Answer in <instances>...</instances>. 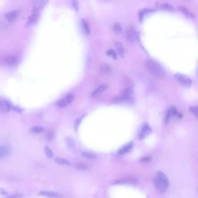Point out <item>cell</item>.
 I'll return each mask as SVG.
<instances>
[{
    "mask_svg": "<svg viewBox=\"0 0 198 198\" xmlns=\"http://www.w3.org/2000/svg\"><path fill=\"white\" fill-rule=\"evenodd\" d=\"M146 66L147 69L153 76L161 78L165 76V70L163 67L156 60L153 59H148L146 61Z\"/></svg>",
    "mask_w": 198,
    "mask_h": 198,
    "instance_id": "obj_1",
    "label": "cell"
},
{
    "mask_svg": "<svg viewBox=\"0 0 198 198\" xmlns=\"http://www.w3.org/2000/svg\"><path fill=\"white\" fill-rule=\"evenodd\" d=\"M169 182L167 177L162 171H158L155 179V185L158 191L161 193L165 192L169 187Z\"/></svg>",
    "mask_w": 198,
    "mask_h": 198,
    "instance_id": "obj_2",
    "label": "cell"
},
{
    "mask_svg": "<svg viewBox=\"0 0 198 198\" xmlns=\"http://www.w3.org/2000/svg\"><path fill=\"white\" fill-rule=\"evenodd\" d=\"M174 77L178 83H179L180 84H181V85L184 87H190L192 85V80L189 78L187 77V76L183 75L177 73L175 75Z\"/></svg>",
    "mask_w": 198,
    "mask_h": 198,
    "instance_id": "obj_3",
    "label": "cell"
},
{
    "mask_svg": "<svg viewBox=\"0 0 198 198\" xmlns=\"http://www.w3.org/2000/svg\"><path fill=\"white\" fill-rule=\"evenodd\" d=\"M75 98V95L73 94H69L66 95L64 98L59 100L57 103V106L59 108H63L67 106L69 104L72 103Z\"/></svg>",
    "mask_w": 198,
    "mask_h": 198,
    "instance_id": "obj_4",
    "label": "cell"
},
{
    "mask_svg": "<svg viewBox=\"0 0 198 198\" xmlns=\"http://www.w3.org/2000/svg\"><path fill=\"white\" fill-rule=\"evenodd\" d=\"M133 99L131 96H127L121 94L120 96L116 97L113 100V102L116 104H131Z\"/></svg>",
    "mask_w": 198,
    "mask_h": 198,
    "instance_id": "obj_5",
    "label": "cell"
},
{
    "mask_svg": "<svg viewBox=\"0 0 198 198\" xmlns=\"http://www.w3.org/2000/svg\"><path fill=\"white\" fill-rule=\"evenodd\" d=\"M151 131H152V129L149 127V124L148 123H145L142 126L141 129L139 133V135H138L139 139L142 140L145 138L151 133Z\"/></svg>",
    "mask_w": 198,
    "mask_h": 198,
    "instance_id": "obj_6",
    "label": "cell"
},
{
    "mask_svg": "<svg viewBox=\"0 0 198 198\" xmlns=\"http://www.w3.org/2000/svg\"><path fill=\"white\" fill-rule=\"evenodd\" d=\"M49 0H33V9L35 11H39L43 9L48 4Z\"/></svg>",
    "mask_w": 198,
    "mask_h": 198,
    "instance_id": "obj_7",
    "label": "cell"
},
{
    "mask_svg": "<svg viewBox=\"0 0 198 198\" xmlns=\"http://www.w3.org/2000/svg\"><path fill=\"white\" fill-rule=\"evenodd\" d=\"M4 63L8 66H14L18 63V58L14 55H9L4 58Z\"/></svg>",
    "mask_w": 198,
    "mask_h": 198,
    "instance_id": "obj_8",
    "label": "cell"
},
{
    "mask_svg": "<svg viewBox=\"0 0 198 198\" xmlns=\"http://www.w3.org/2000/svg\"><path fill=\"white\" fill-rule=\"evenodd\" d=\"M11 152V147L8 144H3L0 147V157L4 158L8 156Z\"/></svg>",
    "mask_w": 198,
    "mask_h": 198,
    "instance_id": "obj_9",
    "label": "cell"
},
{
    "mask_svg": "<svg viewBox=\"0 0 198 198\" xmlns=\"http://www.w3.org/2000/svg\"><path fill=\"white\" fill-rule=\"evenodd\" d=\"M138 182L137 179L133 177H128L121 180H117L114 182L116 184H130L131 185H136Z\"/></svg>",
    "mask_w": 198,
    "mask_h": 198,
    "instance_id": "obj_10",
    "label": "cell"
},
{
    "mask_svg": "<svg viewBox=\"0 0 198 198\" xmlns=\"http://www.w3.org/2000/svg\"><path fill=\"white\" fill-rule=\"evenodd\" d=\"M40 18V14L38 11H33V13L31 14L30 16L28 19L27 22H26V25L27 26H31L35 23Z\"/></svg>",
    "mask_w": 198,
    "mask_h": 198,
    "instance_id": "obj_11",
    "label": "cell"
},
{
    "mask_svg": "<svg viewBox=\"0 0 198 198\" xmlns=\"http://www.w3.org/2000/svg\"><path fill=\"white\" fill-rule=\"evenodd\" d=\"M12 106L6 100H1L0 101V110L2 113H6L12 109Z\"/></svg>",
    "mask_w": 198,
    "mask_h": 198,
    "instance_id": "obj_12",
    "label": "cell"
},
{
    "mask_svg": "<svg viewBox=\"0 0 198 198\" xmlns=\"http://www.w3.org/2000/svg\"><path fill=\"white\" fill-rule=\"evenodd\" d=\"M126 37L129 41L134 42L137 38L136 33L134 30L130 28L126 32Z\"/></svg>",
    "mask_w": 198,
    "mask_h": 198,
    "instance_id": "obj_13",
    "label": "cell"
},
{
    "mask_svg": "<svg viewBox=\"0 0 198 198\" xmlns=\"http://www.w3.org/2000/svg\"><path fill=\"white\" fill-rule=\"evenodd\" d=\"M17 16H18V13L16 11H15L9 12L5 14V17L6 19L10 22H14L16 20Z\"/></svg>",
    "mask_w": 198,
    "mask_h": 198,
    "instance_id": "obj_14",
    "label": "cell"
},
{
    "mask_svg": "<svg viewBox=\"0 0 198 198\" xmlns=\"http://www.w3.org/2000/svg\"><path fill=\"white\" fill-rule=\"evenodd\" d=\"M108 88V85L106 84H102L100 85L97 89H95L91 95V97H96L97 95H99L101 93H102L106 88Z\"/></svg>",
    "mask_w": 198,
    "mask_h": 198,
    "instance_id": "obj_15",
    "label": "cell"
},
{
    "mask_svg": "<svg viewBox=\"0 0 198 198\" xmlns=\"http://www.w3.org/2000/svg\"><path fill=\"white\" fill-rule=\"evenodd\" d=\"M133 146V142H130L124 146H123L119 150V153L120 155H123L124 153H127Z\"/></svg>",
    "mask_w": 198,
    "mask_h": 198,
    "instance_id": "obj_16",
    "label": "cell"
},
{
    "mask_svg": "<svg viewBox=\"0 0 198 198\" xmlns=\"http://www.w3.org/2000/svg\"><path fill=\"white\" fill-rule=\"evenodd\" d=\"M39 194L41 195L47 197H50V198H58L60 197L58 194L53 192H51V191H40Z\"/></svg>",
    "mask_w": 198,
    "mask_h": 198,
    "instance_id": "obj_17",
    "label": "cell"
},
{
    "mask_svg": "<svg viewBox=\"0 0 198 198\" xmlns=\"http://www.w3.org/2000/svg\"><path fill=\"white\" fill-rule=\"evenodd\" d=\"M82 28L83 29V31L87 35H88L90 33V29H89V26L88 23H87V22L84 20V19H83L82 20Z\"/></svg>",
    "mask_w": 198,
    "mask_h": 198,
    "instance_id": "obj_18",
    "label": "cell"
},
{
    "mask_svg": "<svg viewBox=\"0 0 198 198\" xmlns=\"http://www.w3.org/2000/svg\"><path fill=\"white\" fill-rule=\"evenodd\" d=\"M55 162L60 165H66V166H70L71 165L70 162L66 159H62V158H57L55 159Z\"/></svg>",
    "mask_w": 198,
    "mask_h": 198,
    "instance_id": "obj_19",
    "label": "cell"
},
{
    "mask_svg": "<svg viewBox=\"0 0 198 198\" xmlns=\"http://www.w3.org/2000/svg\"><path fill=\"white\" fill-rule=\"evenodd\" d=\"M115 45H116V49H117V51L121 57L123 56L124 53V48H123V45L121 43H120L119 42H116Z\"/></svg>",
    "mask_w": 198,
    "mask_h": 198,
    "instance_id": "obj_20",
    "label": "cell"
},
{
    "mask_svg": "<svg viewBox=\"0 0 198 198\" xmlns=\"http://www.w3.org/2000/svg\"><path fill=\"white\" fill-rule=\"evenodd\" d=\"M180 10H181L182 12H184L186 15H187V16H189V17H191V18H195L194 15L192 13H191V12H189L185 7L181 6L180 7Z\"/></svg>",
    "mask_w": 198,
    "mask_h": 198,
    "instance_id": "obj_21",
    "label": "cell"
},
{
    "mask_svg": "<svg viewBox=\"0 0 198 198\" xmlns=\"http://www.w3.org/2000/svg\"><path fill=\"white\" fill-rule=\"evenodd\" d=\"M44 128L40 126H35L30 129V131L34 133H41L44 132Z\"/></svg>",
    "mask_w": 198,
    "mask_h": 198,
    "instance_id": "obj_22",
    "label": "cell"
},
{
    "mask_svg": "<svg viewBox=\"0 0 198 198\" xmlns=\"http://www.w3.org/2000/svg\"><path fill=\"white\" fill-rule=\"evenodd\" d=\"M82 155L85 158L89 159H96L97 158L94 154L91 153H88L86 152H83L82 153Z\"/></svg>",
    "mask_w": 198,
    "mask_h": 198,
    "instance_id": "obj_23",
    "label": "cell"
},
{
    "mask_svg": "<svg viewBox=\"0 0 198 198\" xmlns=\"http://www.w3.org/2000/svg\"><path fill=\"white\" fill-rule=\"evenodd\" d=\"M44 151H45V155L46 156L51 159L52 158L53 156H54V154H53V151L51 150V149L48 147V146H45V148H44Z\"/></svg>",
    "mask_w": 198,
    "mask_h": 198,
    "instance_id": "obj_24",
    "label": "cell"
},
{
    "mask_svg": "<svg viewBox=\"0 0 198 198\" xmlns=\"http://www.w3.org/2000/svg\"><path fill=\"white\" fill-rule=\"evenodd\" d=\"M54 134L52 130H48L45 134V138L48 141H52L54 139Z\"/></svg>",
    "mask_w": 198,
    "mask_h": 198,
    "instance_id": "obj_25",
    "label": "cell"
},
{
    "mask_svg": "<svg viewBox=\"0 0 198 198\" xmlns=\"http://www.w3.org/2000/svg\"><path fill=\"white\" fill-rule=\"evenodd\" d=\"M66 142L67 146L72 149H74L75 148V142L70 138H67L66 139Z\"/></svg>",
    "mask_w": 198,
    "mask_h": 198,
    "instance_id": "obj_26",
    "label": "cell"
},
{
    "mask_svg": "<svg viewBox=\"0 0 198 198\" xmlns=\"http://www.w3.org/2000/svg\"><path fill=\"white\" fill-rule=\"evenodd\" d=\"M101 71L104 73H109L111 72V67L108 65H103L101 68Z\"/></svg>",
    "mask_w": 198,
    "mask_h": 198,
    "instance_id": "obj_27",
    "label": "cell"
},
{
    "mask_svg": "<svg viewBox=\"0 0 198 198\" xmlns=\"http://www.w3.org/2000/svg\"><path fill=\"white\" fill-rule=\"evenodd\" d=\"M76 167L79 169V170H87L88 169L87 165H86L84 163H77L76 165Z\"/></svg>",
    "mask_w": 198,
    "mask_h": 198,
    "instance_id": "obj_28",
    "label": "cell"
},
{
    "mask_svg": "<svg viewBox=\"0 0 198 198\" xmlns=\"http://www.w3.org/2000/svg\"><path fill=\"white\" fill-rule=\"evenodd\" d=\"M189 111L198 118V106H192L189 108Z\"/></svg>",
    "mask_w": 198,
    "mask_h": 198,
    "instance_id": "obj_29",
    "label": "cell"
},
{
    "mask_svg": "<svg viewBox=\"0 0 198 198\" xmlns=\"http://www.w3.org/2000/svg\"><path fill=\"white\" fill-rule=\"evenodd\" d=\"M106 54L109 56V57H112L114 59H116L117 58V55L116 52L113 50H109L107 52H106Z\"/></svg>",
    "mask_w": 198,
    "mask_h": 198,
    "instance_id": "obj_30",
    "label": "cell"
},
{
    "mask_svg": "<svg viewBox=\"0 0 198 198\" xmlns=\"http://www.w3.org/2000/svg\"><path fill=\"white\" fill-rule=\"evenodd\" d=\"M133 93V90L131 88H128L126 89L121 94L124 95H127V96H131L132 94Z\"/></svg>",
    "mask_w": 198,
    "mask_h": 198,
    "instance_id": "obj_31",
    "label": "cell"
},
{
    "mask_svg": "<svg viewBox=\"0 0 198 198\" xmlns=\"http://www.w3.org/2000/svg\"><path fill=\"white\" fill-rule=\"evenodd\" d=\"M113 30L116 33H120L122 30V28L121 26L120 25L117 23V24H115L113 26Z\"/></svg>",
    "mask_w": 198,
    "mask_h": 198,
    "instance_id": "obj_32",
    "label": "cell"
},
{
    "mask_svg": "<svg viewBox=\"0 0 198 198\" xmlns=\"http://www.w3.org/2000/svg\"><path fill=\"white\" fill-rule=\"evenodd\" d=\"M83 117V116H82L81 117L78 118V119L76 120L75 123V128H76V131H77V128H78V127H79V125H80V123H81V121H82V120Z\"/></svg>",
    "mask_w": 198,
    "mask_h": 198,
    "instance_id": "obj_33",
    "label": "cell"
},
{
    "mask_svg": "<svg viewBox=\"0 0 198 198\" xmlns=\"http://www.w3.org/2000/svg\"><path fill=\"white\" fill-rule=\"evenodd\" d=\"M72 4L73 6V8L76 9V11L79 10V2L77 0H72Z\"/></svg>",
    "mask_w": 198,
    "mask_h": 198,
    "instance_id": "obj_34",
    "label": "cell"
},
{
    "mask_svg": "<svg viewBox=\"0 0 198 198\" xmlns=\"http://www.w3.org/2000/svg\"><path fill=\"white\" fill-rule=\"evenodd\" d=\"M12 109H13V111L17 112V113H22L23 111V109L19 106H13L12 108Z\"/></svg>",
    "mask_w": 198,
    "mask_h": 198,
    "instance_id": "obj_35",
    "label": "cell"
},
{
    "mask_svg": "<svg viewBox=\"0 0 198 198\" xmlns=\"http://www.w3.org/2000/svg\"><path fill=\"white\" fill-rule=\"evenodd\" d=\"M23 197V195H20V194H15V195H13L11 196H9L8 198H21Z\"/></svg>",
    "mask_w": 198,
    "mask_h": 198,
    "instance_id": "obj_36",
    "label": "cell"
},
{
    "mask_svg": "<svg viewBox=\"0 0 198 198\" xmlns=\"http://www.w3.org/2000/svg\"><path fill=\"white\" fill-rule=\"evenodd\" d=\"M141 160L142 162H149V161L150 160V158H144L142 159Z\"/></svg>",
    "mask_w": 198,
    "mask_h": 198,
    "instance_id": "obj_37",
    "label": "cell"
},
{
    "mask_svg": "<svg viewBox=\"0 0 198 198\" xmlns=\"http://www.w3.org/2000/svg\"></svg>",
    "mask_w": 198,
    "mask_h": 198,
    "instance_id": "obj_38",
    "label": "cell"
}]
</instances>
